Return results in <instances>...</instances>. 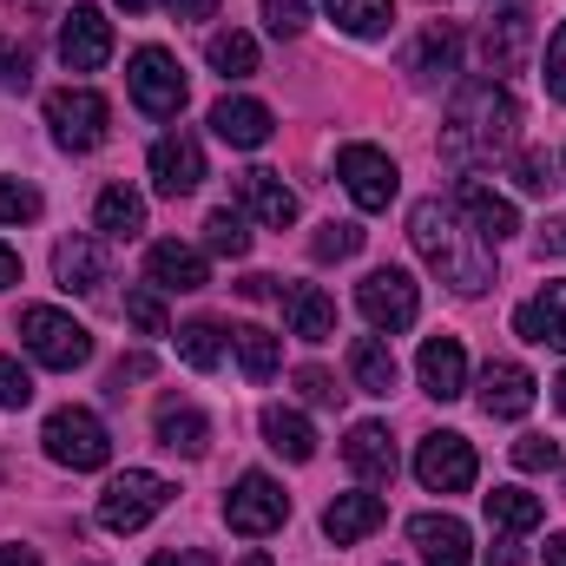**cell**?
<instances>
[{"label": "cell", "mask_w": 566, "mask_h": 566, "mask_svg": "<svg viewBox=\"0 0 566 566\" xmlns=\"http://www.w3.org/2000/svg\"><path fill=\"white\" fill-rule=\"evenodd\" d=\"M409 244L422 251L428 271L448 290H461V296H481L494 283V244H481L474 231H461V211L441 205V198H422L409 211Z\"/></svg>", "instance_id": "6da1fadb"}, {"label": "cell", "mask_w": 566, "mask_h": 566, "mask_svg": "<svg viewBox=\"0 0 566 566\" xmlns=\"http://www.w3.org/2000/svg\"><path fill=\"white\" fill-rule=\"evenodd\" d=\"M521 133V106L507 86L494 80H461L454 86V106H448V126H441V151L474 165V158H501Z\"/></svg>", "instance_id": "7a4b0ae2"}, {"label": "cell", "mask_w": 566, "mask_h": 566, "mask_svg": "<svg viewBox=\"0 0 566 566\" xmlns=\"http://www.w3.org/2000/svg\"><path fill=\"white\" fill-rule=\"evenodd\" d=\"M20 343H27L33 363H46V369H80V363H93V336H86V323H73V316L53 310V303L20 310Z\"/></svg>", "instance_id": "3957f363"}, {"label": "cell", "mask_w": 566, "mask_h": 566, "mask_svg": "<svg viewBox=\"0 0 566 566\" xmlns=\"http://www.w3.org/2000/svg\"><path fill=\"white\" fill-rule=\"evenodd\" d=\"M40 441H46V454H53L60 468H73V474H93V468L113 461V434H106V422H99L93 409H53L46 428H40Z\"/></svg>", "instance_id": "277c9868"}, {"label": "cell", "mask_w": 566, "mask_h": 566, "mask_svg": "<svg viewBox=\"0 0 566 566\" xmlns=\"http://www.w3.org/2000/svg\"><path fill=\"white\" fill-rule=\"evenodd\" d=\"M165 507H171V481H165V474H145V468H126V474H113L106 494H99V527L139 534L145 521L165 514Z\"/></svg>", "instance_id": "5b68a950"}, {"label": "cell", "mask_w": 566, "mask_h": 566, "mask_svg": "<svg viewBox=\"0 0 566 566\" xmlns=\"http://www.w3.org/2000/svg\"><path fill=\"white\" fill-rule=\"evenodd\" d=\"M46 126H53L60 151H93V145H106L113 106L93 86H60V93H46Z\"/></svg>", "instance_id": "8992f818"}, {"label": "cell", "mask_w": 566, "mask_h": 566, "mask_svg": "<svg viewBox=\"0 0 566 566\" xmlns=\"http://www.w3.org/2000/svg\"><path fill=\"white\" fill-rule=\"evenodd\" d=\"M336 178H343V191H349L363 211H389V205H396V191H402L396 158H389V151H376V145H343V151H336Z\"/></svg>", "instance_id": "52a82bcc"}, {"label": "cell", "mask_w": 566, "mask_h": 566, "mask_svg": "<svg viewBox=\"0 0 566 566\" xmlns=\"http://www.w3.org/2000/svg\"><path fill=\"white\" fill-rule=\"evenodd\" d=\"M290 521V494H283L271 474H244L231 494H224V527L244 534V541H264Z\"/></svg>", "instance_id": "ba28073f"}, {"label": "cell", "mask_w": 566, "mask_h": 566, "mask_svg": "<svg viewBox=\"0 0 566 566\" xmlns=\"http://www.w3.org/2000/svg\"><path fill=\"white\" fill-rule=\"evenodd\" d=\"M356 310L369 316V329H409L416 316H422V290L409 271H369V277L356 283Z\"/></svg>", "instance_id": "9c48e42d"}, {"label": "cell", "mask_w": 566, "mask_h": 566, "mask_svg": "<svg viewBox=\"0 0 566 566\" xmlns=\"http://www.w3.org/2000/svg\"><path fill=\"white\" fill-rule=\"evenodd\" d=\"M126 86H133V99H139L145 119H171V113L185 106V73H178V60H171L165 46H139V53H133Z\"/></svg>", "instance_id": "30bf717a"}, {"label": "cell", "mask_w": 566, "mask_h": 566, "mask_svg": "<svg viewBox=\"0 0 566 566\" xmlns=\"http://www.w3.org/2000/svg\"><path fill=\"white\" fill-rule=\"evenodd\" d=\"M454 211H461V224H468L481 244H507V238L521 231L514 198H501L488 178H461V185H454Z\"/></svg>", "instance_id": "8fae6325"}, {"label": "cell", "mask_w": 566, "mask_h": 566, "mask_svg": "<svg viewBox=\"0 0 566 566\" xmlns=\"http://www.w3.org/2000/svg\"><path fill=\"white\" fill-rule=\"evenodd\" d=\"M416 474H422L428 494H468L474 488V448H468V434H428L422 448H416Z\"/></svg>", "instance_id": "7c38bea8"}, {"label": "cell", "mask_w": 566, "mask_h": 566, "mask_svg": "<svg viewBox=\"0 0 566 566\" xmlns=\"http://www.w3.org/2000/svg\"><path fill=\"white\" fill-rule=\"evenodd\" d=\"M60 60H66L73 73H99V66L113 60V20H106L99 7H73L66 27H60Z\"/></svg>", "instance_id": "4fadbf2b"}, {"label": "cell", "mask_w": 566, "mask_h": 566, "mask_svg": "<svg viewBox=\"0 0 566 566\" xmlns=\"http://www.w3.org/2000/svg\"><path fill=\"white\" fill-rule=\"evenodd\" d=\"M151 185L165 191V198H185V191H198L205 185V145L191 139V133H165V139L151 145Z\"/></svg>", "instance_id": "5bb4252c"}, {"label": "cell", "mask_w": 566, "mask_h": 566, "mask_svg": "<svg viewBox=\"0 0 566 566\" xmlns=\"http://www.w3.org/2000/svg\"><path fill=\"white\" fill-rule=\"evenodd\" d=\"M534 396H541L534 369H521V363H488V369H481V409H488L494 422H521V416L534 409Z\"/></svg>", "instance_id": "9a60e30c"}, {"label": "cell", "mask_w": 566, "mask_h": 566, "mask_svg": "<svg viewBox=\"0 0 566 566\" xmlns=\"http://www.w3.org/2000/svg\"><path fill=\"white\" fill-rule=\"evenodd\" d=\"M409 541H416L422 566H474V534L454 514H416L409 521Z\"/></svg>", "instance_id": "2e32d148"}, {"label": "cell", "mask_w": 566, "mask_h": 566, "mask_svg": "<svg viewBox=\"0 0 566 566\" xmlns=\"http://www.w3.org/2000/svg\"><path fill=\"white\" fill-rule=\"evenodd\" d=\"M416 369H422V389L434 402H461V396H468V356H461L454 336H428L422 356H416Z\"/></svg>", "instance_id": "e0dca14e"}, {"label": "cell", "mask_w": 566, "mask_h": 566, "mask_svg": "<svg viewBox=\"0 0 566 566\" xmlns=\"http://www.w3.org/2000/svg\"><path fill=\"white\" fill-rule=\"evenodd\" d=\"M277 296H283L290 336H303V343H329V336H336V303H329L316 283H277Z\"/></svg>", "instance_id": "ac0fdd59"}, {"label": "cell", "mask_w": 566, "mask_h": 566, "mask_svg": "<svg viewBox=\"0 0 566 566\" xmlns=\"http://www.w3.org/2000/svg\"><path fill=\"white\" fill-rule=\"evenodd\" d=\"M343 461H349L369 488H389V481H396V468H402V461H396V441H389V428H382V422H356V428H349Z\"/></svg>", "instance_id": "d6986e66"}, {"label": "cell", "mask_w": 566, "mask_h": 566, "mask_svg": "<svg viewBox=\"0 0 566 566\" xmlns=\"http://www.w3.org/2000/svg\"><path fill=\"white\" fill-rule=\"evenodd\" d=\"M145 277H151V290H205L211 271H205V251H191V244L165 238V244H151V251H145Z\"/></svg>", "instance_id": "ffe728a7"}, {"label": "cell", "mask_w": 566, "mask_h": 566, "mask_svg": "<svg viewBox=\"0 0 566 566\" xmlns=\"http://www.w3.org/2000/svg\"><path fill=\"white\" fill-rule=\"evenodd\" d=\"M514 336H527L541 349H566V283H547L541 296H527L514 310Z\"/></svg>", "instance_id": "44dd1931"}, {"label": "cell", "mask_w": 566, "mask_h": 566, "mask_svg": "<svg viewBox=\"0 0 566 566\" xmlns=\"http://www.w3.org/2000/svg\"><path fill=\"white\" fill-rule=\"evenodd\" d=\"M382 521H389V501H382V494H336V501L323 507V534H329L336 547H349V541L376 534Z\"/></svg>", "instance_id": "7402d4cb"}, {"label": "cell", "mask_w": 566, "mask_h": 566, "mask_svg": "<svg viewBox=\"0 0 566 566\" xmlns=\"http://www.w3.org/2000/svg\"><path fill=\"white\" fill-rule=\"evenodd\" d=\"M238 205H244L258 224H271V231L296 224V191L283 185L277 171H244V178H238Z\"/></svg>", "instance_id": "603a6c76"}, {"label": "cell", "mask_w": 566, "mask_h": 566, "mask_svg": "<svg viewBox=\"0 0 566 566\" xmlns=\"http://www.w3.org/2000/svg\"><path fill=\"white\" fill-rule=\"evenodd\" d=\"M271 106H258V99H218L211 106V133L224 145H238V151H258V145L271 139Z\"/></svg>", "instance_id": "cb8c5ba5"}, {"label": "cell", "mask_w": 566, "mask_h": 566, "mask_svg": "<svg viewBox=\"0 0 566 566\" xmlns=\"http://www.w3.org/2000/svg\"><path fill=\"white\" fill-rule=\"evenodd\" d=\"M349 376H356V389L363 396H396V349L382 343V336H356L349 343Z\"/></svg>", "instance_id": "d4e9b609"}, {"label": "cell", "mask_w": 566, "mask_h": 566, "mask_svg": "<svg viewBox=\"0 0 566 566\" xmlns=\"http://www.w3.org/2000/svg\"><path fill=\"white\" fill-rule=\"evenodd\" d=\"M53 277H60V290H99L106 283V251L93 244V238H66L60 251H53Z\"/></svg>", "instance_id": "484cf974"}, {"label": "cell", "mask_w": 566, "mask_h": 566, "mask_svg": "<svg viewBox=\"0 0 566 566\" xmlns=\"http://www.w3.org/2000/svg\"><path fill=\"white\" fill-rule=\"evenodd\" d=\"M527 40H534V13H501V20H488V40H481V53H488V66L494 73H507V66H521L527 60Z\"/></svg>", "instance_id": "4316f807"}, {"label": "cell", "mask_w": 566, "mask_h": 566, "mask_svg": "<svg viewBox=\"0 0 566 566\" xmlns=\"http://www.w3.org/2000/svg\"><path fill=\"white\" fill-rule=\"evenodd\" d=\"M158 441H165L171 454H191V461H198V454L211 448V422H205L191 402H165V409H158Z\"/></svg>", "instance_id": "83f0119b"}, {"label": "cell", "mask_w": 566, "mask_h": 566, "mask_svg": "<svg viewBox=\"0 0 566 566\" xmlns=\"http://www.w3.org/2000/svg\"><path fill=\"white\" fill-rule=\"evenodd\" d=\"M93 224H99L106 238H139L145 231V198L126 191V185H106L99 205H93Z\"/></svg>", "instance_id": "f1b7e54d"}, {"label": "cell", "mask_w": 566, "mask_h": 566, "mask_svg": "<svg viewBox=\"0 0 566 566\" xmlns=\"http://www.w3.org/2000/svg\"><path fill=\"white\" fill-rule=\"evenodd\" d=\"M488 521H494L501 534H534V527L547 521V507H541V494H527V488H494V494H488Z\"/></svg>", "instance_id": "f546056e"}, {"label": "cell", "mask_w": 566, "mask_h": 566, "mask_svg": "<svg viewBox=\"0 0 566 566\" xmlns=\"http://www.w3.org/2000/svg\"><path fill=\"white\" fill-rule=\"evenodd\" d=\"M231 349H238V363H244V376H251V382H271V376H277V363H283L277 336H271L264 323H238V329H231Z\"/></svg>", "instance_id": "4dcf8cb0"}, {"label": "cell", "mask_w": 566, "mask_h": 566, "mask_svg": "<svg viewBox=\"0 0 566 566\" xmlns=\"http://www.w3.org/2000/svg\"><path fill=\"white\" fill-rule=\"evenodd\" d=\"M454 60H461V33H454L448 20H434L422 33V46H416V60H409V73H416V80H448Z\"/></svg>", "instance_id": "1f68e13d"}, {"label": "cell", "mask_w": 566, "mask_h": 566, "mask_svg": "<svg viewBox=\"0 0 566 566\" xmlns=\"http://www.w3.org/2000/svg\"><path fill=\"white\" fill-rule=\"evenodd\" d=\"M264 441L277 448L283 461H310L316 454V428L303 422L296 409H264Z\"/></svg>", "instance_id": "d6a6232c"}, {"label": "cell", "mask_w": 566, "mask_h": 566, "mask_svg": "<svg viewBox=\"0 0 566 566\" xmlns=\"http://www.w3.org/2000/svg\"><path fill=\"white\" fill-rule=\"evenodd\" d=\"M323 7H329V20H336L343 33H356V40H376V33H389V20H396L389 0H323Z\"/></svg>", "instance_id": "836d02e7"}, {"label": "cell", "mask_w": 566, "mask_h": 566, "mask_svg": "<svg viewBox=\"0 0 566 566\" xmlns=\"http://www.w3.org/2000/svg\"><path fill=\"white\" fill-rule=\"evenodd\" d=\"M205 53H211V66H218L224 80H251V73H258V40H251V33H211Z\"/></svg>", "instance_id": "e575fe53"}, {"label": "cell", "mask_w": 566, "mask_h": 566, "mask_svg": "<svg viewBox=\"0 0 566 566\" xmlns=\"http://www.w3.org/2000/svg\"><path fill=\"white\" fill-rule=\"evenodd\" d=\"M205 251H211V258H244V251H251L244 211H231V205H224V211H211V218H205Z\"/></svg>", "instance_id": "d590c367"}, {"label": "cell", "mask_w": 566, "mask_h": 566, "mask_svg": "<svg viewBox=\"0 0 566 566\" xmlns=\"http://www.w3.org/2000/svg\"><path fill=\"white\" fill-rule=\"evenodd\" d=\"M178 356H185L191 369H218V363H224V329L205 323V316L185 323V329H178Z\"/></svg>", "instance_id": "8d00e7d4"}, {"label": "cell", "mask_w": 566, "mask_h": 566, "mask_svg": "<svg viewBox=\"0 0 566 566\" xmlns=\"http://www.w3.org/2000/svg\"><path fill=\"white\" fill-rule=\"evenodd\" d=\"M363 251V224H323L316 238H310V258L316 264H343V258H356Z\"/></svg>", "instance_id": "74e56055"}, {"label": "cell", "mask_w": 566, "mask_h": 566, "mask_svg": "<svg viewBox=\"0 0 566 566\" xmlns=\"http://www.w3.org/2000/svg\"><path fill=\"white\" fill-rule=\"evenodd\" d=\"M40 218V191L20 178H0V224H33Z\"/></svg>", "instance_id": "f35d334b"}, {"label": "cell", "mask_w": 566, "mask_h": 566, "mask_svg": "<svg viewBox=\"0 0 566 566\" xmlns=\"http://www.w3.org/2000/svg\"><path fill=\"white\" fill-rule=\"evenodd\" d=\"M514 185L534 191V198H547V191H554V158H547V151H521V158H514Z\"/></svg>", "instance_id": "ab89813d"}, {"label": "cell", "mask_w": 566, "mask_h": 566, "mask_svg": "<svg viewBox=\"0 0 566 566\" xmlns=\"http://www.w3.org/2000/svg\"><path fill=\"white\" fill-rule=\"evenodd\" d=\"M264 27H271L277 40H296V33L310 27V7H303V0H264Z\"/></svg>", "instance_id": "60d3db41"}, {"label": "cell", "mask_w": 566, "mask_h": 566, "mask_svg": "<svg viewBox=\"0 0 566 566\" xmlns=\"http://www.w3.org/2000/svg\"><path fill=\"white\" fill-rule=\"evenodd\" d=\"M126 323H133L139 336H165V303H158L151 290H133V296H126Z\"/></svg>", "instance_id": "b9f144b4"}, {"label": "cell", "mask_w": 566, "mask_h": 566, "mask_svg": "<svg viewBox=\"0 0 566 566\" xmlns=\"http://www.w3.org/2000/svg\"><path fill=\"white\" fill-rule=\"evenodd\" d=\"M27 402H33V376L13 356H0V409H27Z\"/></svg>", "instance_id": "7bdbcfd3"}, {"label": "cell", "mask_w": 566, "mask_h": 566, "mask_svg": "<svg viewBox=\"0 0 566 566\" xmlns=\"http://www.w3.org/2000/svg\"><path fill=\"white\" fill-rule=\"evenodd\" d=\"M0 86H7V93H27V86H33V60H27V46H13V40H0Z\"/></svg>", "instance_id": "ee69618b"}, {"label": "cell", "mask_w": 566, "mask_h": 566, "mask_svg": "<svg viewBox=\"0 0 566 566\" xmlns=\"http://www.w3.org/2000/svg\"><path fill=\"white\" fill-rule=\"evenodd\" d=\"M554 461H560V448H554L547 434H527V441H514V468L541 474V468H554Z\"/></svg>", "instance_id": "f6af8a7d"}, {"label": "cell", "mask_w": 566, "mask_h": 566, "mask_svg": "<svg viewBox=\"0 0 566 566\" xmlns=\"http://www.w3.org/2000/svg\"><path fill=\"white\" fill-rule=\"evenodd\" d=\"M541 80H547V99L566 106V27L547 40V73H541Z\"/></svg>", "instance_id": "bcb514c9"}, {"label": "cell", "mask_w": 566, "mask_h": 566, "mask_svg": "<svg viewBox=\"0 0 566 566\" xmlns=\"http://www.w3.org/2000/svg\"><path fill=\"white\" fill-rule=\"evenodd\" d=\"M296 389H303V396H310V402H316V409H329V402H336V396H343V389H336V376H329V369H296Z\"/></svg>", "instance_id": "7dc6e473"}, {"label": "cell", "mask_w": 566, "mask_h": 566, "mask_svg": "<svg viewBox=\"0 0 566 566\" xmlns=\"http://www.w3.org/2000/svg\"><path fill=\"white\" fill-rule=\"evenodd\" d=\"M488 560H494V566H521V560H527V547H521V534H501V541L488 547Z\"/></svg>", "instance_id": "c3c4849f"}, {"label": "cell", "mask_w": 566, "mask_h": 566, "mask_svg": "<svg viewBox=\"0 0 566 566\" xmlns=\"http://www.w3.org/2000/svg\"><path fill=\"white\" fill-rule=\"evenodd\" d=\"M145 376H151V356H126V363L113 369V382H119V389H126V382H145Z\"/></svg>", "instance_id": "681fc988"}, {"label": "cell", "mask_w": 566, "mask_h": 566, "mask_svg": "<svg viewBox=\"0 0 566 566\" xmlns=\"http://www.w3.org/2000/svg\"><path fill=\"white\" fill-rule=\"evenodd\" d=\"M151 566H218V560L198 554V547H178V554H151Z\"/></svg>", "instance_id": "f907efd6"}, {"label": "cell", "mask_w": 566, "mask_h": 566, "mask_svg": "<svg viewBox=\"0 0 566 566\" xmlns=\"http://www.w3.org/2000/svg\"><path fill=\"white\" fill-rule=\"evenodd\" d=\"M165 7H171L178 20H211V13H218V0H165Z\"/></svg>", "instance_id": "816d5d0a"}, {"label": "cell", "mask_w": 566, "mask_h": 566, "mask_svg": "<svg viewBox=\"0 0 566 566\" xmlns=\"http://www.w3.org/2000/svg\"><path fill=\"white\" fill-rule=\"evenodd\" d=\"M13 283H20V258L0 244V290H13Z\"/></svg>", "instance_id": "f5cc1de1"}, {"label": "cell", "mask_w": 566, "mask_h": 566, "mask_svg": "<svg viewBox=\"0 0 566 566\" xmlns=\"http://www.w3.org/2000/svg\"><path fill=\"white\" fill-rule=\"evenodd\" d=\"M238 290H244V296H277V277H244Z\"/></svg>", "instance_id": "db71d44e"}, {"label": "cell", "mask_w": 566, "mask_h": 566, "mask_svg": "<svg viewBox=\"0 0 566 566\" xmlns=\"http://www.w3.org/2000/svg\"><path fill=\"white\" fill-rule=\"evenodd\" d=\"M0 566H40V560H33V547H0Z\"/></svg>", "instance_id": "11a10c76"}, {"label": "cell", "mask_w": 566, "mask_h": 566, "mask_svg": "<svg viewBox=\"0 0 566 566\" xmlns=\"http://www.w3.org/2000/svg\"><path fill=\"white\" fill-rule=\"evenodd\" d=\"M547 251H560V258H566V218H554V224H547Z\"/></svg>", "instance_id": "9f6ffc18"}, {"label": "cell", "mask_w": 566, "mask_h": 566, "mask_svg": "<svg viewBox=\"0 0 566 566\" xmlns=\"http://www.w3.org/2000/svg\"><path fill=\"white\" fill-rule=\"evenodd\" d=\"M547 566H566V534H554V541H547Z\"/></svg>", "instance_id": "6f0895ef"}, {"label": "cell", "mask_w": 566, "mask_h": 566, "mask_svg": "<svg viewBox=\"0 0 566 566\" xmlns=\"http://www.w3.org/2000/svg\"><path fill=\"white\" fill-rule=\"evenodd\" d=\"M238 566H271V554H244Z\"/></svg>", "instance_id": "680465c9"}, {"label": "cell", "mask_w": 566, "mask_h": 566, "mask_svg": "<svg viewBox=\"0 0 566 566\" xmlns=\"http://www.w3.org/2000/svg\"><path fill=\"white\" fill-rule=\"evenodd\" d=\"M119 7H126V13H145V7H151V0H119Z\"/></svg>", "instance_id": "91938a15"}, {"label": "cell", "mask_w": 566, "mask_h": 566, "mask_svg": "<svg viewBox=\"0 0 566 566\" xmlns=\"http://www.w3.org/2000/svg\"><path fill=\"white\" fill-rule=\"evenodd\" d=\"M554 402H560V409H566V376H560V382H554Z\"/></svg>", "instance_id": "94428289"}]
</instances>
